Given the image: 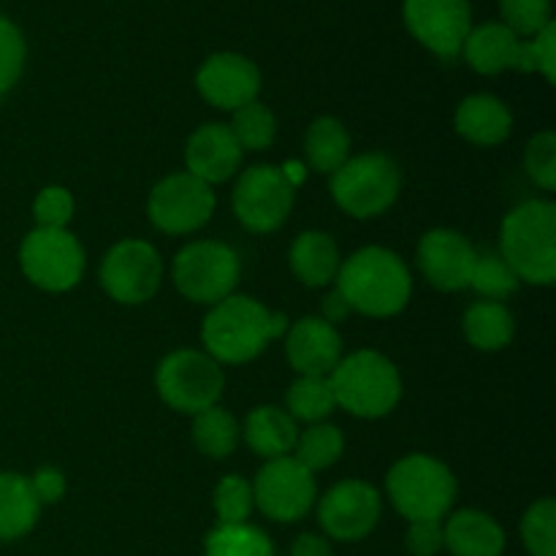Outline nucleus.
<instances>
[{"label": "nucleus", "mask_w": 556, "mask_h": 556, "mask_svg": "<svg viewBox=\"0 0 556 556\" xmlns=\"http://www.w3.org/2000/svg\"><path fill=\"white\" fill-rule=\"evenodd\" d=\"M318 519L334 541H362L378 527L380 494L364 481H342L320 500Z\"/></svg>", "instance_id": "15"}, {"label": "nucleus", "mask_w": 556, "mask_h": 556, "mask_svg": "<svg viewBox=\"0 0 556 556\" xmlns=\"http://www.w3.org/2000/svg\"><path fill=\"white\" fill-rule=\"evenodd\" d=\"M33 215H36L38 228H65L74 215V199L60 185L43 188L33 204Z\"/></svg>", "instance_id": "39"}, {"label": "nucleus", "mask_w": 556, "mask_h": 556, "mask_svg": "<svg viewBox=\"0 0 556 556\" xmlns=\"http://www.w3.org/2000/svg\"><path fill=\"white\" fill-rule=\"evenodd\" d=\"M20 264L33 286L60 293L81 280L85 250L65 228H36L22 242Z\"/></svg>", "instance_id": "9"}, {"label": "nucleus", "mask_w": 556, "mask_h": 556, "mask_svg": "<svg viewBox=\"0 0 556 556\" xmlns=\"http://www.w3.org/2000/svg\"><path fill=\"white\" fill-rule=\"evenodd\" d=\"M193 440L201 454L212 456V459H223V456H228L237 448L239 427L231 413L215 405L210 410L195 413Z\"/></svg>", "instance_id": "30"}, {"label": "nucleus", "mask_w": 556, "mask_h": 556, "mask_svg": "<svg viewBox=\"0 0 556 556\" xmlns=\"http://www.w3.org/2000/svg\"><path fill=\"white\" fill-rule=\"evenodd\" d=\"M25 65V41L5 16H0V101L16 85Z\"/></svg>", "instance_id": "38"}, {"label": "nucleus", "mask_w": 556, "mask_h": 556, "mask_svg": "<svg viewBox=\"0 0 556 556\" xmlns=\"http://www.w3.org/2000/svg\"><path fill=\"white\" fill-rule=\"evenodd\" d=\"M476 255V248L459 231H448V228H434L424 233L418 244V266L440 291H462L470 286Z\"/></svg>", "instance_id": "17"}, {"label": "nucleus", "mask_w": 556, "mask_h": 556, "mask_svg": "<svg viewBox=\"0 0 556 556\" xmlns=\"http://www.w3.org/2000/svg\"><path fill=\"white\" fill-rule=\"evenodd\" d=\"M204 556H275V546L258 527L217 525L206 535Z\"/></svg>", "instance_id": "28"}, {"label": "nucleus", "mask_w": 556, "mask_h": 556, "mask_svg": "<svg viewBox=\"0 0 556 556\" xmlns=\"http://www.w3.org/2000/svg\"><path fill=\"white\" fill-rule=\"evenodd\" d=\"M394 508L407 521H443L456 500V478L443 462L413 454L396 462L386 478Z\"/></svg>", "instance_id": "5"}, {"label": "nucleus", "mask_w": 556, "mask_h": 556, "mask_svg": "<svg viewBox=\"0 0 556 556\" xmlns=\"http://www.w3.org/2000/svg\"><path fill=\"white\" fill-rule=\"evenodd\" d=\"M291 556H334V554H331V546L326 538L313 535V532H304V535H299L296 543H293Z\"/></svg>", "instance_id": "43"}, {"label": "nucleus", "mask_w": 556, "mask_h": 556, "mask_svg": "<svg viewBox=\"0 0 556 556\" xmlns=\"http://www.w3.org/2000/svg\"><path fill=\"white\" fill-rule=\"evenodd\" d=\"M231 134L237 139V144L244 150H266V147L275 141L277 134V123H275V114L264 106V103L253 101L248 106L237 109L231 119Z\"/></svg>", "instance_id": "32"}, {"label": "nucleus", "mask_w": 556, "mask_h": 556, "mask_svg": "<svg viewBox=\"0 0 556 556\" xmlns=\"http://www.w3.org/2000/svg\"><path fill=\"white\" fill-rule=\"evenodd\" d=\"M467 342L478 351H503L514 340V315L500 302H476L462 320Z\"/></svg>", "instance_id": "26"}, {"label": "nucleus", "mask_w": 556, "mask_h": 556, "mask_svg": "<svg viewBox=\"0 0 556 556\" xmlns=\"http://www.w3.org/2000/svg\"><path fill=\"white\" fill-rule=\"evenodd\" d=\"M293 206V182L275 166H253L239 177L233 212L244 228L269 233L286 223Z\"/></svg>", "instance_id": "12"}, {"label": "nucleus", "mask_w": 556, "mask_h": 556, "mask_svg": "<svg viewBox=\"0 0 556 556\" xmlns=\"http://www.w3.org/2000/svg\"><path fill=\"white\" fill-rule=\"evenodd\" d=\"M443 548L454 556H503L505 532L481 510H459L443 525Z\"/></svg>", "instance_id": "21"}, {"label": "nucleus", "mask_w": 556, "mask_h": 556, "mask_svg": "<svg viewBox=\"0 0 556 556\" xmlns=\"http://www.w3.org/2000/svg\"><path fill=\"white\" fill-rule=\"evenodd\" d=\"M470 3L467 0H407L405 22L413 36L438 58L456 60L470 36Z\"/></svg>", "instance_id": "14"}, {"label": "nucleus", "mask_w": 556, "mask_h": 556, "mask_svg": "<svg viewBox=\"0 0 556 556\" xmlns=\"http://www.w3.org/2000/svg\"><path fill=\"white\" fill-rule=\"evenodd\" d=\"M253 503L271 521H296L315 505V478L293 456L269 459L253 483Z\"/></svg>", "instance_id": "13"}, {"label": "nucleus", "mask_w": 556, "mask_h": 556, "mask_svg": "<svg viewBox=\"0 0 556 556\" xmlns=\"http://www.w3.org/2000/svg\"><path fill=\"white\" fill-rule=\"evenodd\" d=\"M400 168L389 155L348 157L331 177V195L353 217L383 215L400 195Z\"/></svg>", "instance_id": "6"}, {"label": "nucleus", "mask_w": 556, "mask_h": 556, "mask_svg": "<svg viewBox=\"0 0 556 556\" xmlns=\"http://www.w3.org/2000/svg\"><path fill=\"white\" fill-rule=\"evenodd\" d=\"M525 166L532 182L541 185L543 190L556 188V136L552 130H541L538 136H532L527 144Z\"/></svg>", "instance_id": "37"}, {"label": "nucleus", "mask_w": 556, "mask_h": 556, "mask_svg": "<svg viewBox=\"0 0 556 556\" xmlns=\"http://www.w3.org/2000/svg\"><path fill=\"white\" fill-rule=\"evenodd\" d=\"M342 448H345V440H342L340 429L331 427V424H313L307 432L299 434L293 459L307 467L309 472L326 470L340 459Z\"/></svg>", "instance_id": "31"}, {"label": "nucleus", "mask_w": 556, "mask_h": 556, "mask_svg": "<svg viewBox=\"0 0 556 556\" xmlns=\"http://www.w3.org/2000/svg\"><path fill=\"white\" fill-rule=\"evenodd\" d=\"M337 291L351 309L369 318H391L405 309L413 282L400 255L386 248H364L340 266Z\"/></svg>", "instance_id": "1"}, {"label": "nucleus", "mask_w": 556, "mask_h": 556, "mask_svg": "<svg viewBox=\"0 0 556 556\" xmlns=\"http://www.w3.org/2000/svg\"><path fill=\"white\" fill-rule=\"evenodd\" d=\"M185 161H188V174L206 185H217L237 174L242 163V147L237 144L228 125L206 123L188 139Z\"/></svg>", "instance_id": "19"}, {"label": "nucleus", "mask_w": 556, "mask_h": 556, "mask_svg": "<svg viewBox=\"0 0 556 556\" xmlns=\"http://www.w3.org/2000/svg\"><path fill=\"white\" fill-rule=\"evenodd\" d=\"M500 250L519 280L552 286L556 280V206L552 201H527L503 223Z\"/></svg>", "instance_id": "3"}, {"label": "nucleus", "mask_w": 556, "mask_h": 556, "mask_svg": "<svg viewBox=\"0 0 556 556\" xmlns=\"http://www.w3.org/2000/svg\"><path fill=\"white\" fill-rule=\"evenodd\" d=\"M147 212L152 226L166 233L199 231L215 212V193L193 174H172L152 188Z\"/></svg>", "instance_id": "11"}, {"label": "nucleus", "mask_w": 556, "mask_h": 556, "mask_svg": "<svg viewBox=\"0 0 556 556\" xmlns=\"http://www.w3.org/2000/svg\"><path fill=\"white\" fill-rule=\"evenodd\" d=\"M239 255L223 242H193L174 258V282L195 304H217L237 288Z\"/></svg>", "instance_id": "7"}, {"label": "nucleus", "mask_w": 556, "mask_h": 556, "mask_svg": "<svg viewBox=\"0 0 556 556\" xmlns=\"http://www.w3.org/2000/svg\"><path fill=\"white\" fill-rule=\"evenodd\" d=\"M163 264L157 250L141 239H123L106 253L101 266V286L114 302L144 304L161 288Z\"/></svg>", "instance_id": "10"}, {"label": "nucleus", "mask_w": 556, "mask_h": 556, "mask_svg": "<svg viewBox=\"0 0 556 556\" xmlns=\"http://www.w3.org/2000/svg\"><path fill=\"white\" fill-rule=\"evenodd\" d=\"M331 391L342 410L358 418L389 416L402 396V380L394 364L375 351H358L340 358L329 375Z\"/></svg>", "instance_id": "4"}, {"label": "nucleus", "mask_w": 556, "mask_h": 556, "mask_svg": "<svg viewBox=\"0 0 556 556\" xmlns=\"http://www.w3.org/2000/svg\"><path fill=\"white\" fill-rule=\"evenodd\" d=\"M41 503L30 486V478L0 472V543L20 541L36 527Z\"/></svg>", "instance_id": "23"}, {"label": "nucleus", "mask_w": 556, "mask_h": 556, "mask_svg": "<svg viewBox=\"0 0 556 556\" xmlns=\"http://www.w3.org/2000/svg\"><path fill=\"white\" fill-rule=\"evenodd\" d=\"M510 125H514V117L508 106L494 96H470L456 109V130L472 144H500L508 139Z\"/></svg>", "instance_id": "22"}, {"label": "nucleus", "mask_w": 556, "mask_h": 556, "mask_svg": "<svg viewBox=\"0 0 556 556\" xmlns=\"http://www.w3.org/2000/svg\"><path fill=\"white\" fill-rule=\"evenodd\" d=\"M291 269L304 286L324 288L337 280L340 271V250L324 231H304L291 248Z\"/></svg>", "instance_id": "25"}, {"label": "nucleus", "mask_w": 556, "mask_h": 556, "mask_svg": "<svg viewBox=\"0 0 556 556\" xmlns=\"http://www.w3.org/2000/svg\"><path fill=\"white\" fill-rule=\"evenodd\" d=\"M253 505V486L244 478L228 476L217 483L215 510L220 525H248Z\"/></svg>", "instance_id": "35"}, {"label": "nucleus", "mask_w": 556, "mask_h": 556, "mask_svg": "<svg viewBox=\"0 0 556 556\" xmlns=\"http://www.w3.org/2000/svg\"><path fill=\"white\" fill-rule=\"evenodd\" d=\"M505 16V27L516 36H538L552 22V3L548 0H500Z\"/></svg>", "instance_id": "36"}, {"label": "nucleus", "mask_w": 556, "mask_h": 556, "mask_svg": "<svg viewBox=\"0 0 556 556\" xmlns=\"http://www.w3.org/2000/svg\"><path fill=\"white\" fill-rule=\"evenodd\" d=\"M337 407L334 391H331L329 378H315V375H302L296 383L288 389V416L293 421L320 424Z\"/></svg>", "instance_id": "29"}, {"label": "nucleus", "mask_w": 556, "mask_h": 556, "mask_svg": "<svg viewBox=\"0 0 556 556\" xmlns=\"http://www.w3.org/2000/svg\"><path fill=\"white\" fill-rule=\"evenodd\" d=\"M288 329L282 313H269L261 302L248 296H228L212 304L204 318L201 340L206 345V356L226 364H244L258 356L266 342L280 337Z\"/></svg>", "instance_id": "2"}, {"label": "nucleus", "mask_w": 556, "mask_h": 556, "mask_svg": "<svg viewBox=\"0 0 556 556\" xmlns=\"http://www.w3.org/2000/svg\"><path fill=\"white\" fill-rule=\"evenodd\" d=\"M199 92L217 109H237L248 106L255 101L261 90V74L248 58L242 54H212L204 65L199 68L195 76Z\"/></svg>", "instance_id": "16"}, {"label": "nucleus", "mask_w": 556, "mask_h": 556, "mask_svg": "<svg viewBox=\"0 0 556 556\" xmlns=\"http://www.w3.org/2000/svg\"><path fill=\"white\" fill-rule=\"evenodd\" d=\"M244 440L250 448L264 459H280L296 448L299 429L296 421L280 407H255L244 424Z\"/></svg>", "instance_id": "24"}, {"label": "nucleus", "mask_w": 556, "mask_h": 556, "mask_svg": "<svg viewBox=\"0 0 556 556\" xmlns=\"http://www.w3.org/2000/svg\"><path fill=\"white\" fill-rule=\"evenodd\" d=\"M304 150H307V161L315 172L334 174L351 155V136L340 119L318 117L309 125Z\"/></svg>", "instance_id": "27"}, {"label": "nucleus", "mask_w": 556, "mask_h": 556, "mask_svg": "<svg viewBox=\"0 0 556 556\" xmlns=\"http://www.w3.org/2000/svg\"><path fill=\"white\" fill-rule=\"evenodd\" d=\"M470 286L476 288L481 296H486L489 302H503L510 293H516L519 288V277L514 275L508 264H505L503 255L497 253H478L476 266H472Z\"/></svg>", "instance_id": "33"}, {"label": "nucleus", "mask_w": 556, "mask_h": 556, "mask_svg": "<svg viewBox=\"0 0 556 556\" xmlns=\"http://www.w3.org/2000/svg\"><path fill=\"white\" fill-rule=\"evenodd\" d=\"M521 538L532 556H556V503L552 497L527 510L521 521Z\"/></svg>", "instance_id": "34"}, {"label": "nucleus", "mask_w": 556, "mask_h": 556, "mask_svg": "<svg viewBox=\"0 0 556 556\" xmlns=\"http://www.w3.org/2000/svg\"><path fill=\"white\" fill-rule=\"evenodd\" d=\"M286 351L299 375L329 378L342 358V337L324 318H302L288 331Z\"/></svg>", "instance_id": "20"}, {"label": "nucleus", "mask_w": 556, "mask_h": 556, "mask_svg": "<svg viewBox=\"0 0 556 556\" xmlns=\"http://www.w3.org/2000/svg\"><path fill=\"white\" fill-rule=\"evenodd\" d=\"M556 27L554 22H548L541 33L535 36L532 43V63H535V71H541L548 81L556 79Z\"/></svg>", "instance_id": "41"}, {"label": "nucleus", "mask_w": 556, "mask_h": 556, "mask_svg": "<svg viewBox=\"0 0 556 556\" xmlns=\"http://www.w3.org/2000/svg\"><path fill=\"white\" fill-rule=\"evenodd\" d=\"M467 63L478 71V74H503V71H535L532 63V43L519 41L514 30H508L500 22L492 25H481L470 30L465 47Z\"/></svg>", "instance_id": "18"}, {"label": "nucleus", "mask_w": 556, "mask_h": 556, "mask_svg": "<svg viewBox=\"0 0 556 556\" xmlns=\"http://www.w3.org/2000/svg\"><path fill=\"white\" fill-rule=\"evenodd\" d=\"M407 552L413 556H434L443 552V521H410Z\"/></svg>", "instance_id": "40"}, {"label": "nucleus", "mask_w": 556, "mask_h": 556, "mask_svg": "<svg viewBox=\"0 0 556 556\" xmlns=\"http://www.w3.org/2000/svg\"><path fill=\"white\" fill-rule=\"evenodd\" d=\"M351 313H353L351 304L345 302V296H342L337 288L329 293V296L324 299V320H326V324H331V326L340 324V320H345Z\"/></svg>", "instance_id": "44"}, {"label": "nucleus", "mask_w": 556, "mask_h": 556, "mask_svg": "<svg viewBox=\"0 0 556 556\" xmlns=\"http://www.w3.org/2000/svg\"><path fill=\"white\" fill-rule=\"evenodd\" d=\"M157 394L172 410L195 416L220 400L223 369L206 353L174 351L157 367Z\"/></svg>", "instance_id": "8"}, {"label": "nucleus", "mask_w": 556, "mask_h": 556, "mask_svg": "<svg viewBox=\"0 0 556 556\" xmlns=\"http://www.w3.org/2000/svg\"><path fill=\"white\" fill-rule=\"evenodd\" d=\"M30 486L36 492L38 503H58L65 494V478L58 467H41L36 476L30 478Z\"/></svg>", "instance_id": "42"}]
</instances>
